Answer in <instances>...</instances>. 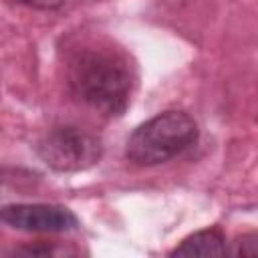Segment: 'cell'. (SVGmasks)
<instances>
[{"instance_id":"obj_1","label":"cell","mask_w":258,"mask_h":258,"mask_svg":"<svg viewBox=\"0 0 258 258\" xmlns=\"http://www.w3.org/2000/svg\"><path fill=\"white\" fill-rule=\"evenodd\" d=\"M69 87L87 107L107 117H119L129 105L133 77L127 62L115 52L89 48L73 58Z\"/></svg>"},{"instance_id":"obj_2","label":"cell","mask_w":258,"mask_h":258,"mask_svg":"<svg viewBox=\"0 0 258 258\" xmlns=\"http://www.w3.org/2000/svg\"><path fill=\"white\" fill-rule=\"evenodd\" d=\"M198 137V123L187 113L163 111L141 123L129 135L125 157L141 167L159 165L194 147Z\"/></svg>"},{"instance_id":"obj_3","label":"cell","mask_w":258,"mask_h":258,"mask_svg":"<svg viewBox=\"0 0 258 258\" xmlns=\"http://www.w3.org/2000/svg\"><path fill=\"white\" fill-rule=\"evenodd\" d=\"M38 157L54 171L75 173L99 163L103 155L101 139L77 125H56L36 143Z\"/></svg>"},{"instance_id":"obj_4","label":"cell","mask_w":258,"mask_h":258,"mask_svg":"<svg viewBox=\"0 0 258 258\" xmlns=\"http://www.w3.org/2000/svg\"><path fill=\"white\" fill-rule=\"evenodd\" d=\"M2 222L22 232L60 234L79 228L77 216L54 204H8L2 208Z\"/></svg>"},{"instance_id":"obj_5","label":"cell","mask_w":258,"mask_h":258,"mask_svg":"<svg viewBox=\"0 0 258 258\" xmlns=\"http://www.w3.org/2000/svg\"><path fill=\"white\" fill-rule=\"evenodd\" d=\"M224 254H228V244L220 228L200 230L183 238L169 252V256H224Z\"/></svg>"},{"instance_id":"obj_6","label":"cell","mask_w":258,"mask_h":258,"mask_svg":"<svg viewBox=\"0 0 258 258\" xmlns=\"http://www.w3.org/2000/svg\"><path fill=\"white\" fill-rule=\"evenodd\" d=\"M228 254L232 256H258V234H242L230 246Z\"/></svg>"},{"instance_id":"obj_7","label":"cell","mask_w":258,"mask_h":258,"mask_svg":"<svg viewBox=\"0 0 258 258\" xmlns=\"http://www.w3.org/2000/svg\"><path fill=\"white\" fill-rule=\"evenodd\" d=\"M58 250L54 246H24L14 250V254H24V256H52Z\"/></svg>"},{"instance_id":"obj_8","label":"cell","mask_w":258,"mask_h":258,"mask_svg":"<svg viewBox=\"0 0 258 258\" xmlns=\"http://www.w3.org/2000/svg\"><path fill=\"white\" fill-rule=\"evenodd\" d=\"M20 4H26L30 8H36V10H54V8H60L62 4H67L69 0H18Z\"/></svg>"}]
</instances>
